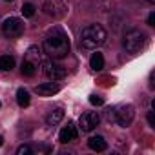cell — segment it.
<instances>
[{
  "label": "cell",
  "mask_w": 155,
  "mask_h": 155,
  "mask_svg": "<svg viewBox=\"0 0 155 155\" xmlns=\"http://www.w3.org/2000/svg\"><path fill=\"white\" fill-rule=\"evenodd\" d=\"M90 104H93V106H102V104H104V99L99 97V95H91V97H90Z\"/></svg>",
  "instance_id": "19"
},
{
  "label": "cell",
  "mask_w": 155,
  "mask_h": 155,
  "mask_svg": "<svg viewBox=\"0 0 155 155\" xmlns=\"http://www.w3.org/2000/svg\"><path fill=\"white\" fill-rule=\"evenodd\" d=\"M2 33L8 38H18L24 33V20L18 17H9L2 22Z\"/></svg>",
  "instance_id": "5"
},
{
  "label": "cell",
  "mask_w": 155,
  "mask_h": 155,
  "mask_svg": "<svg viewBox=\"0 0 155 155\" xmlns=\"http://www.w3.org/2000/svg\"><path fill=\"white\" fill-rule=\"evenodd\" d=\"M106 119L110 122H115V108H108L106 110Z\"/></svg>",
  "instance_id": "20"
},
{
  "label": "cell",
  "mask_w": 155,
  "mask_h": 155,
  "mask_svg": "<svg viewBox=\"0 0 155 155\" xmlns=\"http://www.w3.org/2000/svg\"><path fill=\"white\" fill-rule=\"evenodd\" d=\"M146 44H148V35L140 29H130L122 38V46L128 53H139L146 48Z\"/></svg>",
  "instance_id": "4"
},
{
  "label": "cell",
  "mask_w": 155,
  "mask_h": 155,
  "mask_svg": "<svg viewBox=\"0 0 155 155\" xmlns=\"http://www.w3.org/2000/svg\"><path fill=\"white\" fill-rule=\"evenodd\" d=\"M40 66H42V69H44V75L48 77L49 81H53V82L62 81L64 77H66V68L60 66V64H57L53 58H51V60H42Z\"/></svg>",
  "instance_id": "6"
},
{
  "label": "cell",
  "mask_w": 155,
  "mask_h": 155,
  "mask_svg": "<svg viewBox=\"0 0 155 155\" xmlns=\"http://www.w3.org/2000/svg\"><path fill=\"white\" fill-rule=\"evenodd\" d=\"M35 91L40 95V97H53V95H57L58 91H60V86L57 84V82H42V84H38L37 88H35Z\"/></svg>",
  "instance_id": "11"
},
{
  "label": "cell",
  "mask_w": 155,
  "mask_h": 155,
  "mask_svg": "<svg viewBox=\"0 0 155 155\" xmlns=\"http://www.w3.org/2000/svg\"><path fill=\"white\" fill-rule=\"evenodd\" d=\"M6 2H11V0H6Z\"/></svg>",
  "instance_id": "25"
},
{
  "label": "cell",
  "mask_w": 155,
  "mask_h": 155,
  "mask_svg": "<svg viewBox=\"0 0 155 155\" xmlns=\"http://www.w3.org/2000/svg\"><path fill=\"white\" fill-rule=\"evenodd\" d=\"M42 11H44L48 17H53V18H64L66 13H68V8L64 6L62 0H46L44 6H42Z\"/></svg>",
  "instance_id": "8"
},
{
  "label": "cell",
  "mask_w": 155,
  "mask_h": 155,
  "mask_svg": "<svg viewBox=\"0 0 155 155\" xmlns=\"http://www.w3.org/2000/svg\"><path fill=\"white\" fill-rule=\"evenodd\" d=\"M0 106H2V104H0Z\"/></svg>",
  "instance_id": "26"
},
{
  "label": "cell",
  "mask_w": 155,
  "mask_h": 155,
  "mask_svg": "<svg viewBox=\"0 0 155 155\" xmlns=\"http://www.w3.org/2000/svg\"><path fill=\"white\" fill-rule=\"evenodd\" d=\"M17 102L20 108H28L29 102H31V97H29V91L24 90V88H18L17 90Z\"/></svg>",
  "instance_id": "14"
},
{
  "label": "cell",
  "mask_w": 155,
  "mask_h": 155,
  "mask_svg": "<svg viewBox=\"0 0 155 155\" xmlns=\"http://www.w3.org/2000/svg\"><path fill=\"white\" fill-rule=\"evenodd\" d=\"M13 68H15V57H11V55L0 57V69L2 71H11Z\"/></svg>",
  "instance_id": "16"
},
{
  "label": "cell",
  "mask_w": 155,
  "mask_h": 155,
  "mask_svg": "<svg viewBox=\"0 0 155 155\" xmlns=\"http://www.w3.org/2000/svg\"><path fill=\"white\" fill-rule=\"evenodd\" d=\"M90 66L93 71H102L104 69V57L102 53H93L91 58H90Z\"/></svg>",
  "instance_id": "15"
},
{
  "label": "cell",
  "mask_w": 155,
  "mask_h": 155,
  "mask_svg": "<svg viewBox=\"0 0 155 155\" xmlns=\"http://www.w3.org/2000/svg\"><path fill=\"white\" fill-rule=\"evenodd\" d=\"M146 2H150V4H153V2H155V0H146Z\"/></svg>",
  "instance_id": "24"
},
{
  "label": "cell",
  "mask_w": 155,
  "mask_h": 155,
  "mask_svg": "<svg viewBox=\"0 0 155 155\" xmlns=\"http://www.w3.org/2000/svg\"><path fill=\"white\" fill-rule=\"evenodd\" d=\"M77 135H79V131H77V126L69 120V122H68V126H64V128L60 130V133H58V140H60L62 144H68V142L75 140V139H77Z\"/></svg>",
  "instance_id": "10"
},
{
  "label": "cell",
  "mask_w": 155,
  "mask_h": 155,
  "mask_svg": "<svg viewBox=\"0 0 155 155\" xmlns=\"http://www.w3.org/2000/svg\"><path fill=\"white\" fill-rule=\"evenodd\" d=\"M148 26H155V13L148 15Z\"/></svg>",
  "instance_id": "22"
},
{
  "label": "cell",
  "mask_w": 155,
  "mask_h": 155,
  "mask_svg": "<svg viewBox=\"0 0 155 155\" xmlns=\"http://www.w3.org/2000/svg\"><path fill=\"white\" fill-rule=\"evenodd\" d=\"M99 122H101V115H99L97 111H86V113H82L81 119H79V128H81L84 133H90V131H93V130L99 126Z\"/></svg>",
  "instance_id": "9"
},
{
  "label": "cell",
  "mask_w": 155,
  "mask_h": 155,
  "mask_svg": "<svg viewBox=\"0 0 155 155\" xmlns=\"http://www.w3.org/2000/svg\"><path fill=\"white\" fill-rule=\"evenodd\" d=\"M2 144H4V137H2V135H0V146H2Z\"/></svg>",
  "instance_id": "23"
},
{
  "label": "cell",
  "mask_w": 155,
  "mask_h": 155,
  "mask_svg": "<svg viewBox=\"0 0 155 155\" xmlns=\"http://www.w3.org/2000/svg\"><path fill=\"white\" fill-rule=\"evenodd\" d=\"M88 146H90V150H93V151H104V150L108 148V142L104 140L102 135H95V137H90Z\"/></svg>",
  "instance_id": "12"
},
{
  "label": "cell",
  "mask_w": 155,
  "mask_h": 155,
  "mask_svg": "<svg viewBox=\"0 0 155 155\" xmlns=\"http://www.w3.org/2000/svg\"><path fill=\"white\" fill-rule=\"evenodd\" d=\"M148 122L151 128H155V110H150L148 111Z\"/></svg>",
  "instance_id": "21"
},
{
  "label": "cell",
  "mask_w": 155,
  "mask_h": 155,
  "mask_svg": "<svg viewBox=\"0 0 155 155\" xmlns=\"http://www.w3.org/2000/svg\"><path fill=\"white\" fill-rule=\"evenodd\" d=\"M35 11H37V8H35L33 4H29V2H26V4L22 6V15H24L26 18H31V17L35 15Z\"/></svg>",
  "instance_id": "17"
},
{
  "label": "cell",
  "mask_w": 155,
  "mask_h": 155,
  "mask_svg": "<svg viewBox=\"0 0 155 155\" xmlns=\"http://www.w3.org/2000/svg\"><path fill=\"white\" fill-rule=\"evenodd\" d=\"M108 33L101 24H90L81 33V48L82 49H97L106 44Z\"/></svg>",
  "instance_id": "2"
},
{
  "label": "cell",
  "mask_w": 155,
  "mask_h": 155,
  "mask_svg": "<svg viewBox=\"0 0 155 155\" xmlns=\"http://www.w3.org/2000/svg\"><path fill=\"white\" fill-rule=\"evenodd\" d=\"M133 119H135V108H133V104H122V106L115 108V122L119 126L128 128V126H131Z\"/></svg>",
  "instance_id": "7"
},
{
  "label": "cell",
  "mask_w": 155,
  "mask_h": 155,
  "mask_svg": "<svg viewBox=\"0 0 155 155\" xmlns=\"http://www.w3.org/2000/svg\"><path fill=\"white\" fill-rule=\"evenodd\" d=\"M33 153V148L29 144H20L17 148V155H31Z\"/></svg>",
  "instance_id": "18"
},
{
  "label": "cell",
  "mask_w": 155,
  "mask_h": 155,
  "mask_svg": "<svg viewBox=\"0 0 155 155\" xmlns=\"http://www.w3.org/2000/svg\"><path fill=\"white\" fill-rule=\"evenodd\" d=\"M62 119H64V110H62V108H55L53 111L48 113V117H46V124H48V126H57Z\"/></svg>",
  "instance_id": "13"
},
{
  "label": "cell",
  "mask_w": 155,
  "mask_h": 155,
  "mask_svg": "<svg viewBox=\"0 0 155 155\" xmlns=\"http://www.w3.org/2000/svg\"><path fill=\"white\" fill-rule=\"evenodd\" d=\"M42 49L38 46H29L26 55H24V60H22V75L24 77H33L38 69V66L42 64Z\"/></svg>",
  "instance_id": "3"
},
{
  "label": "cell",
  "mask_w": 155,
  "mask_h": 155,
  "mask_svg": "<svg viewBox=\"0 0 155 155\" xmlns=\"http://www.w3.org/2000/svg\"><path fill=\"white\" fill-rule=\"evenodd\" d=\"M69 49H71V44H69V38H68V33L55 26L51 28L46 37H44V51L53 58V60H60V58H66L69 55Z\"/></svg>",
  "instance_id": "1"
}]
</instances>
